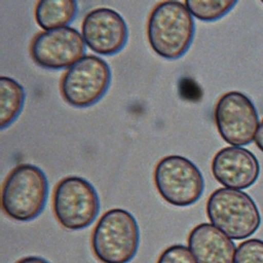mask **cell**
<instances>
[{"label": "cell", "mask_w": 263, "mask_h": 263, "mask_svg": "<svg viewBox=\"0 0 263 263\" xmlns=\"http://www.w3.org/2000/svg\"><path fill=\"white\" fill-rule=\"evenodd\" d=\"M81 33L85 44L102 55L119 52L128 38L125 21L109 7H99L87 12L82 21Z\"/></svg>", "instance_id": "cell-10"}, {"label": "cell", "mask_w": 263, "mask_h": 263, "mask_svg": "<svg viewBox=\"0 0 263 263\" xmlns=\"http://www.w3.org/2000/svg\"><path fill=\"white\" fill-rule=\"evenodd\" d=\"M154 184L159 195L175 206H189L203 193L204 180L199 168L181 155L162 157L155 165Z\"/></svg>", "instance_id": "cell-5"}, {"label": "cell", "mask_w": 263, "mask_h": 263, "mask_svg": "<svg viewBox=\"0 0 263 263\" xmlns=\"http://www.w3.org/2000/svg\"><path fill=\"white\" fill-rule=\"evenodd\" d=\"M15 263H50V262L40 256H26L17 260Z\"/></svg>", "instance_id": "cell-19"}, {"label": "cell", "mask_w": 263, "mask_h": 263, "mask_svg": "<svg viewBox=\"0 0 263 263\" xmlns=\"http://www.w3.org/2000/svg\"><path fill=\"white\" fill-rule=\"evenodd\" d=\"M52 210L58 222L64 228L84 229L96 220L100 212L98 192L81 177L63 178L53 190Z\"/></svg>", "instance_id": "cell-6"}, {"label": "cell", "mask_w": 263, "mask_h": 263, "mask_svg": "<svg viewBox=\"0 0 263 263\" xmlns=\"http://www.w3.org/2000/svg\"><path fill=\"white\" fill-rule=\"evenodd\" d=\"M194 33L193 15L183 2H158L148 16V42L161 58L177 60L184 55L192 43Z\"/></svg>", "instance_id": "cell-1"}, {"label": "cell", "mask_w": 263, "mask_h": 263, "mask_svg": "<svg viewBox=\"0 0 263 263\" xmlns=\"http://www.w3.org/2000/svg\"><path fill=\"white\" fill-rule=\"evenodd\" d=\"M234 263H263V240L251 238L240 242L236 249Z\"/></svg>", "instance_id": "cell-16"}, {"label": "cell", "mask_w": 263, "mask_h": 263, "mask_svg": "<svg viewBox=\"0 0 263 263\" xmlns=\"http://www.w3.org/2000/svg\"><path fill=\"white\" fill-rule=\"evenodd\" d=\"M90 243L100 262L128 263L139 249V225L126 210L111 209L100 217L93 227Z\"/></svg>", "instance_id": "cell-3"}, {"label": "cell", "mask_w": 263, "mask_h": 263, "mask_svg": "<svg viewBox=\"0 0 263 263\" xmlns=\"http://www.w3.org/2000/svg\"><path fill=\"white\" fill-rule=\"evenodd\" d=\"M254 141H255L256 146L259 148V150L263 152V119H262V121L259 123V126H258L257 133H256V135H255Z\"/></svg>", "instance_id": "cell-18"}, {"label": "cell", "mask_w": 263, "mask_h": 263, "mask_svg": "<svg viewBox=\"0 0 263 263\" xmlns=\"http://www.w3.org/2000/svg\"><path fill=\"white\" fill-rule=\"evenodd\" d=\"M190 13L204 22L217 21L226 15L237 3L235 0H186Z\"/></svg>", "instance_id": "cell-15"}, {"label": "cell", "mask_w": 263, "mask_h": 263, "mask_svg": "<svg viewBox=\"0 0 263 263\" xmlns=\"http://www.w3.org/2000/svg\"><path fill=\"white\" fill-rule=\"evenodd\" d=\"M74 0H39L35 5V20L44 31L68 27L77 14Z\"/></svg>", "instance_id": "cell-13"}, {"label": "cell", "mask_w": 263, "mask_h": 263, "mask_svg": "<svg viewBox=\"0 0 263 263\" xmlns=\"http://www.w3.org/2000/svg\"><path fill=\"white\" fill-rule=\"evenodd\" d=\"M205 211L210 222L232 239L248 238L261 225L257 204L241 190L216 189L206 200Z\"/></svg>", "instance_id": "cell-4"}, {"label": "cell", "mask_w": 263, "mask_h": 263, "mask_svg": "<svg viewBox=\"0 0 263 263\" xmlns=\"http://www.w3.org/2000/svg\"><path fill=\"white\" fill-rule=\"evenodd\" d=\"M187 241L197 263H234V242L213 224L200 223L193 227Z\"/></svg>", "instance_id": "cell-12"}, {"label": "cell", "mask_w": 263, "mask_h": 263, "mask_svg": "<svg viewBox=\"0 0 263 263\" xmlns=\"http://www.w3.org/2000/svg\"><path fill=\"white\" fill-rule=\"evenodd\" d=\"M261 2H262V3H263V0H262V1H261Z\"/></svg>", "instance_id": "cell-20"}, {"label": "cell", "mask_w": 263, "mask_h": 263, "mask_svg": "<svg viewBox=\"0 0 263 263\" xmlns=\"http://www.w3.org/2000/svg\"><path fill=\"white\" fill-rule=\"evenodd\" d=\"M84 53L85 42L82 34L69 26L38 32L30 43L32 60L45 69L70 68Z\"/></svg>", "instance_id": "cell-9"}, {"label": "cell", "mask_w": 263, "mask_h": 263, "mask_svg": "<svg viewBox=\"0 0 263 263\" xmlns=\"http://www.w3.org/2000/svg\"><path fill=\"white\" fill-rule=\"evenodd\" d=\"M25 103V89L14 79L0 77V128L9 126L20 115Z\"/></svg>", "instance_id": "cell-14"}, {"label": "cell", "mask_w": 263, "mask_h": 263, "mask_svg": "<svg viewBox=\"0 0 263 263\" xmlns=\"http://www.w3.org/2000/svg\"><path fill=\"white\" fill-rule=\"evenodd\" d=\"M211 170L218 183L226 188L239 190L255 184L260 175V163L250 150L229 146L214 155Z\"/></svg>", "instance_id": "cell-11"}, {"label": "cell", "mask_w": 263, "mask_h": 263, "mask_svg": "<svg viewBox=\"0 0 263 263\" xmlns=\"http://www.w3.org/2000/svg\"><path fill=\"white\" fill-rule=\"evenodd\" d=\"M216 127L221 138L231 146H245L254 139L259 116L253 102L242 92L230 90L222 95L214 110Z\"/></svg>", "instance_id": "cell-8"}, {"label": "cell", "mask_w": 263, "mask_h": 263, "mask_svg": "<svg viewBox=\"0 0 263 263\" xmlns=\"http://www.w3.org/2000/svg\"><path fill=\"white\" fill-rule=\"evenodd\" d=\"M156 263H197L189 248L173 245L161 252Z\"/></svg>", "instance_id": "cell-17"}, {"label": "cell", "mask_w": 263, "mask_h": 263, "mask_svg": "<svg viewBox=\"0 0 263 263\" xmlns=\"http://www.w3.org/2000/svg\"><path fill=\"white\" fill-rule=\"evenodd\" d=\"M111 82L108 63L98 55L87 54L64 73L60 90L64 100L75 108H86L99 102Z\"/></svg>", "instance_id": "cell-7"}, {"label": "cell", "mask_w": 263, "mask_h": 263, "mask_svg": "<svg viewBox=\"0 0 263 263\" xmlns=\"http://www.w3.org/2000/svg\"><path fill=\"white\" fill-rule=\"evenodd\" d=\"M47 197L48 181L43 171L31 163H21L3 182L1 205L12 220L28 222L41 214Z\"/></svg>", "instance_id": "cell-2"}]
</instances>
